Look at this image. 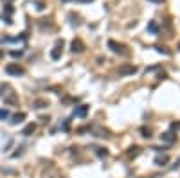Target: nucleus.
Returning <instances> with one entry per match:
<instances>
[{
    "mask_svg": "<svg viewBox=\"0 0 180 178\" xmlns=\"http://www.w3.org/2000/svg\"><path fill=\"white\" fill-rule=\"evenodd\" d=\"M6 72L9 74V76H23V68H22L18 63H11V65H7L6 67Z\"/></svg>",
    "mask_w": 180,
    "mask_h": 178,
    "instance_id": "1",
    "label": "nucleus"
},
{
    "mask_svg": "<svg viewBox=\"0 0 180 178\" xmlns=\"http://www.w3.org/2000/svg\"><path fill=\"white\" fill-rule=\"evenodd\" d=\"M137 72V67L135 65H130V63H126V65H121L119 67V74L121 76H132V74Z\"/></svg>",
    "mask_w": 180,
    "mask_h": 178,
    "instance_id": "2",
    "label": "nucleus"
},
{
    "mask_svg": "<svg viewBox=\"0 0 180 178\" xmlns=\"http://www.w3.org/2000/svg\"><path fill=\"white\" fill-rule=\"evenodd\" d=\"M108 47H110L114 52H117V54H128V51H124L126 47H124V45H121V43H117V42H114V40H110V42H108Z\"/></svg>",
    "mask_w": 180,
    "mask_h": 178,
    "instance_id": "3",
    "label": "nucleus"
},
{
    "mask_svg": "<svg viewBox=\"0 0 180 178\" xmlns=\"http://www.w3.org/2000/svg\"><path fill=\"white\" fill-rule=\"evenodd\" d=\"M86 112H88V106L81 105V106H77V108L74 110V115L79 117V119H83V117H86Z\"/></svg>",
    "mask_w": 180,
    "mask_h": 178,
    "instance_id": "4",
    "label": "nucleus"
},
{
    "mask_svg": "<svg viewBox=\"0 0 180 178\" xmlns=\"http://www.w3.org/2000/svg\"><path fill=\"white\" fill-rule=\"evenodd\" d=\"M70 47H72V52H83V49H85V45H83V42H81L79 38H77V40H74Z\"/></svg>",
    "mask_w": 180,
    "mask_h": 178,
    "instance_id": "5",
    "label": "nucleus"
},
{
    "mask_svg": "<svg viewBox=\"0 0 180 178\" xmlns=\"http://www.w3.org/2000/svg\"><path fill=\"white\" fill-rule=\"evenodd\" d=\"M61 47H63V42H58V45L54 47V51L51 52V58H52V60H58V58L61 56Z\"/></svg>",
    "mask_w": 180,
    "mask_h": 178,
    "instance_id": "6",
    "label": "nucleus"
},
{
    "mask_svg": "<svg viewBox=\"0 0 180 178\" xmlns=\"http://www.w3.org/2000/svg\"><path fill=\"white\" fill-rule=\"evenodd\" d=\"M34 130H36V124H27L23 130H22V135H25V137H29L31 133H34Z\"/></svg>",
    "mask_w": 180,
    "mask_h": 178,
    "instance_id": "7",
    "label": "nucleus"
},
{
    "mask_svg": "<svg viewBox=\"0 0 180 178\" xmlns=\"http://www.w3.org/2000/svg\"><path fill=\"white\" fill-rule=\"evenodd\" d=\"M49 106V101H45V99H36L34 101V108L36 110H42V108H47Z\"/></svg>",
    "mask_w": 180,
    "mask_h": 178,
    "instance_id": "8",
    "label": "nucleus"
},
{
    "mask_svg": "<svg viewBox=\"0 0 180 178\" xmlns=\"http://www.w3.org/2000/svg\"><path fill=\"white\" fill-rule=\"evenodd\" d=\"M160 139H162L164 142H168V144H171V142H175V139H177V137L173 135L171 131H168V133H164V135H160Z\"/></svg>",
    "mask_w": 180,
    "mask_h": 178,
    "instance_id": "9",
    "label": "nucleus"
},
{
    "mask_svg": "<svg viewBox=\"0 0 180 178\" xmlns=\"http://www.w3.org/2000/svg\"><path fill=\"white\" fill-rule=\"evenodd\" d=\"M94 135L95 137H108V130H105V128H94Z\"/></svg>",
    "mask_w": 180,
    "mask_h": 178,
    "instance_id": "10",
    "label": "nucleus"
},
{
    "mask_svg": "<svg viewBox=\"0 0 180 178\" xmlns=\"http://www.w3.org/2000/svg\"><path fill=\"white\" fill-rule=\"evenodd\" d=\"M4 101H6V103H7V105H13V103H16V101H18V99H16V95L15 94H6V97H4Z\"/></svg>",
    "mask_w": 180,
    "mask_h": 178,
    "instance_id": "11",
    "label": "nucleus"
},
{
    "mask_svg": "<svg viewBox=\"0 0 180 178\" xmlns=\"http://www.w3.org/2000/svg\"><path fill=\"white\" fill-rule=\"evenodd\" d=\"M25 119V114L22 112V114H16V115H13V121H11V124H18V122H22Z\"/></svg>",
    "mask_w": 180,
    "mask_h": 178,
    "instance_id": "12",
    "label": "nucleus"
},
{
    "mask_svg": "<svg viewBox=\"0 0 180 178\" xmlns=\"http://www.w3.org/2000/svg\"><path fill=\"white\" fill-rule=\"evenodd\" d=\"M139 153H140V147L139 146H133V147L128 149V157H137Z\"/></svg>",
    "mask_w": 180,
    "mask_h": 178,
    "instance_id": "13",
    "label": "nucleus"
},
{
    "mask_svg": "<svg viewBox=\"0 0 180 178\" xmlns=\"http://www.w3.org/2000/svg\"><path fill=\"white\" fill-rule=\"evenodd\" d=\"M168 160H170V158L166 157V155H164V157H157L155 158V164H157V166H166Z\"/></svg>",
    "mask_w": 180,
    "mask_h": 178,
    "instance_id": "14",
    "label": "nucleus"
},
{
    "mask_svg": "<svg viewBox=\"0 0 180 178\" xmlns=\"http://www.w3.org/2000/svg\"><path fill=\"white\" fill-rule=\"evenodd\" d=\"M9 117V110H6V108H0V121H6Z\"/></svg>",
    "mask_w": 180,
    "mask_h": 178,
    "instance_id": "15",
    "label": "nucleus"
},
{
    "mask_svg": "<svg viewBox=\"0 0 180 178\" xmlns=\"http://www.w3.org/2000/svg\"><path fill=\"white\" fill-rule=\"evenodd\" d=\"M6 90H9V85H7V83H0V95L9 94V92H6Z\"/></svg>",
    "mask_w": 180,
    "mask_h": 178,
    "instance_id": "16",
    "label": "nucleus"
},
{
    "mask_svg": "<svg viewBox=\"0 0 180 178\" xmlns=\"http://www.w3.org/2000/svg\"><path fill=\"white\" fill-rule=\"evenodd\" d=\"M0 173H4V175H16V169H9V168H0Z\"/></svg>",
    "mask_w": 180,
    "mask_h": 178,
    "instance_id": "17",
    "label": "nucleus"
},
{
    "mask_svg": "<svg viewBox=\"0 0 180 178\" xmlns=\"http://www.w3.org/2000/svg\"><path fill=\"white\" fill-rule=\"evenodd\" d=\"M148 29H149L151 32H153V34H157V32H159V27H157V23H155V22H149Z\"/></svg>",
    "mask_w": 180,
    "mask_h": 178,
    "instance_id": "18",
    "label": "nucleus"
},
{
    "mask_svg": "<svg viewBox=\"0 0 180 178\" xmlns=\"http://www.w3.org/2000/svg\"><path fill=\"white\" fill-rule=\"evenodd\" d=\"M95 149H97L95 153H97V155H99V157H101V158H103V157H106V155H108V151H106V149H103V147H95Z\"/></svg>",
    "mask_w": 180,
    "mask_h": 178,
    "instance_id": "19",
    "label": "nucleus"
},
{
    "mask_svg": "<svg viewBox=\"0 0 180 178\" xmlns=\"http://www.w3.org/2000/svg\"><path fill=\"white\" fill-rule=\"evenodd\" d=\"M22 54H23V51H13V52H11V56H13V58H20Z\"/></svg>",
    "mask_w": 180,
    "mask_h": 178,
    "instance_id": "20",
    "label": "nucleus"
},
{
    "mask_svg": "<svg viewBox=\"0 0 180 178\" xmlns=\"http://www.w3.org/2000/svg\"><path fill=\"white\" fill-rule=\"evenodd\" d=\"M157 51H159V52H162V54H170L166 49H164V47H157Z\"/></svg>",
    "mask_w": 180,
    "mask_h": 178,
    "instance_id": "21",
    "label": "nucleus"
},
{
    "mask_svg": "<svg viewBox=\"0 0 180 178\" xmlns=\"http://www.w3.org/2000/svg\"><path fill=\"white\" fill-rule=\"evenodd\" d=\"M142 133H144L142 137H151L149 135V130H146V128H142Z\"/></svg>",
    "mask_w": 180,
    "mask_h": 178,
    "instance_id": "22",
    "label": "nucleus"
},
{
    "mask_svg": "<svg viewBox=\"0 0 180 178\" xmlns=\"http://www.w3.org/2000/svg\"><path fill=\"white\" fill-rule=\"evenodd\" d=\"M0 58H4V49H0Z\"/></svg>",
    "mask_w": 180,
    "mask_h": 178,
    "instance_id": "23",
    "label": "nucleus"
},
{
    "mask_svg": "<svg viewBox=\"0 0 180 178\" xmlns=\"http://www.w3.org/2000/svg\"><path fill=\"white\" fill-rule=\"evenodd\" d=\"M83 2H92V0H83Z\"/></svg>",
    "mask_w": 180,
    "mask_h": 178,
    "instance_id": "24",
    "label": "nucleus"
}]
</instances>
